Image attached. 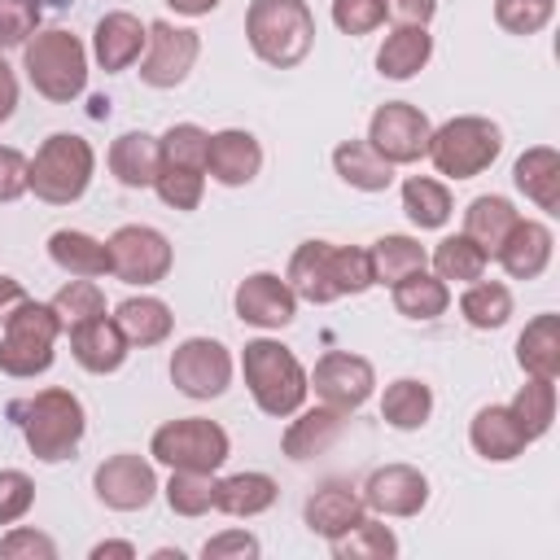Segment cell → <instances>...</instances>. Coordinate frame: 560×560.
Here are the masks:
<instances>
[{
  "instance_id": "obj_42",
  "label": "cell",
  "mask_w": 560,
  "mask_h": 560,
  "mask_svg": "<svg viewBox=\"0 0 560 560\" xmlns=\"http://www.w3.org/2000/svg\"><path fill=\"white\" fill-rule=\"evenodd\" d=\"M166 503L175 516H206L214 508V472H197V468H171L166 481Z\"/></svg>"
},
{
  "instance_id": "obj_5",
  "label": "cell",
  "mask_w": 560,
  "mask_h": 560,
  "mask_svg": "<svg viewBox=\"0 0 560 560\" xmlns=\"http://www.w3.org/2000/svg\"><path fill=\"white\" fill-rule=\"evenodd\" d=\"M22 70L31 79V88L44 101L70 105L74 96H83L88 88V48L79 35L52 26V31H35L22 44Z\"/></svg>"
},
{
  "instance_id": "obj_35",
  "label": "cell",
  "mask_w": 560,
  "mask_h": 560,
  "mask_svg": "<svg viewBox=\"0 0 560 560\" xmlns=\"http://www.w3.org/2000/svg\"><path fill=\"white\" fill-rule=\"evenodd\" d=\"M381 416L385 424L411 433V429H424L429 416H433V389L416 376H398L385 385V398H381Z\"/></svg>"
},
{
  "instance_id": "obj_15",
  "label": "cell",
  "mask_w": 560,
  "mask_h": 560,
  "mask_svg": "<svg viewBox=\"0 0 560 560\" xmlns=\"http://www.w3.org/2000/svg\"><path fill=\"white\" fill-rule=\"evenodd\" d=\"M92 486H96V499L114 512H140L153 503L158 494V472L149 459L122 451V455H109L96 472H92Z\"/></svg>"
},
{
  "instance_id": "obj_24",
  "label": "cell",
  "mask_w": 560,
  "mask_h": 560,
  "mask_svg": "<svg viewBox=\"0 0 560 560\" xmlns=\"http://www.w3.org/2000/svg\"><path fill=\"white\" fill-rule=\"evenodd\" d=\"M298 420H289V429H284V438H280V446H284V455L289 459H311V455H324L337 438H341V429H346V411H337V407H311V411H293Z\"/></svg>"
},
{
  "instance_id": "obj_8",
  "label": "cell",
  "mask_w": 560,
  "mask_h": 560,
  "mask_svg": "<svg viewBox=\"0 0 560 560\" xmlns=\"http://www.w3.org/2000/svg\"><path fill=\"white\" fill-rule=\"evenodd\" d=\"M57 337H61V319L52 315V306L26 298L4 319V332H0V372L4 376H18V381L48 372L52 368V354H57Z\"/></svg>"
},
{
  "instance_id": "obj_53",
  "label": "cell",
  "mask_w": 560,
  "mask_h": 560,
  "mask_svg": "<svg viewBox=\"0 0 560 560\" xmlns=\"http://www.w3.org/2000/svg\"><path fill=\"white\" fill-rule=\"evenodd\" d=\"M438 13V0H385V18H394V26H429Z\"/></svg>"
},
{
  "instance_id": "obj_30",
  "label": "cell",
  "mask_w": 560,
  "mask_h": 560,
  "mask_svg": "<svg viewBox=\"0 0 560 560\" xmlns=\"http://www.w3.org/2000/svg\"><path fill=\"white\" fill-rule=\"evenodd\" d=\"M332 166L359 192H385L394 184V162H385L368 140H341L332 149Z\"/></svg>"
},
{
  "instance_id": "obj_3",
  "label": "cell",
  "mask_w": 560,
  "mask_h": 560,
  "mask_svg": "<svg viewBox=\"0 0 560 560\" xmlns=\"http://www.w3.org/2000/svg\"><path fill=\"white\" fill-rule=\"evenodd\" d=\"M9 411H13V420H18V429H22L26 446H31V455L44 459V464L70 459L79 451V442H83V429H88L83 402L70 389H61V385L39 389L35 398L13 402Z\"/></svg>"
},
{
  "instance_id": "obj_50",
  "label": "cell",
  "mask_w": 560,
  "mask_h": 560,
  "mask_svg": "<svg viewBox=\"0 0 560 560\" xmlns=\"http://www.w3.org/2000/svg\"><path fill=\"white\" fill-rule=\"evenodd\" d=\"M0 556H9V560H52L57 556V542L48 538V534H39V529H9L4 538H0Z\"/></svg>"
},
{
  "instance_id": "obj_57",
  "label": "cell",
  "mask_w": 560,
  "mask_h": 560,
  "mask_svg": "<svg viewBox=\"0 0 560 560\" xmlns=\"http://www.w3.org/2000/svg\"><path fill=\"white\" fill-rule=\"evenodd\" d=\"M105 556L136 560V547H131V542H96V547H92V560H105Z\"/></svg>"
},
{
  "instance_id": "obj_19",
  "label": "cell",
  "mask_w": 560,
  "mask_h": 560,
  "mask_svg": "<svg viewBox=\"0 0 560 560\" xmlns=\"http://www.w3.org/2000/svg\"><path fill=\"white\" fill-rule=\"evenodd\" d=\"M66 332H70V354H74V363L88 368V372H96V376L118 372L122 359H127V350H131L114 315H92V319L66 328Z\"/></svg>"
},
{
  "instance_id": "obj_29",
  "label": "cell",
  "mask_w": 560,
  "mask_h": 560,
  "mask_svg": "<svg viewBox=\"0 0 560 560\" xmlns=\"http://www.w3.org/2000/svg\"><path fill=\"white\" fill-rule=\"evenodd\" d=\"M48 258L66 276H88V280L109 276V249H105V241H96L88 232H74V228H57L48 236Z\"/></svg>"
},
{
  "instance_id": "obj_45",
  "label": "cell",
  "mask_w": 560,
  "mask_h": 560,
  "mask_svg": "<svg viewBox=\"0 0 560 560\" xmlns=\"http://www.w3.org/2000/svg\"><path fill=\"white\" fill-rule=\"evenodd\" d=\"M158 144H162V162H175V166H192V171H206L210 131H201L197 122H175L166 136H158Z\"/></svg>"
},
{
  "instance_id": "obj_44",
  "label": "cell",
  "mask_w": 560,
  "mask_h": 560,
  "mask_svg": "<svg viewBox=\"0 0 560 560\" xmlns=\"http://www.w3.org/2000/svg\"><path fill=\"white\" fill-rule=\"evenodd\" d=\"M153 192H158L171 210H197V206H201V192H206V171L162 162V166H158V179H153Z\"/></svg>"
},
{
  "instance_id": "obj_6",
  "label": "cell",
  "mask_w": 560,
  "mask_h": 560,
  "mask_svg": "<svg viewBox=\"0 0 560 560\" xmlns=\"http://www.w3.org/2000/svg\"><path fill=\"white\" fill-rule=\"evenodd\" d=\"M96 171V153L74 131H52L35 158H26V192H35L48 206H70L88 192Z\"/></svg>"
},
{
  "instance_id": "obj_56",
  "label": "cell",
  "mask_w": 560,
  "mask_h": 560,
  "mask_svg": "<svg viewBox=\"0 0 560 560\" xmlns=\"http://www.w3.org/2000/svg\"><path fill=\"white\" fill-rule=\"evenodd\" d=\"M175 13H184V18H201V13H214L219 9V0H166Z\"/></svg>"
},
{
  "instance_id": "obj_10",
  "label": "cell",
  "mask_w": 560,
  "mask_h": 560,
  "mask_svg": "<svg viewBox=\"0 0 560 560\" xmlns=\"http://www.w3.org/2000/svg\"><path fill=\"white\" fill-rule=\"evenodd\" d=\"M105 249H109V276L122 284H140V289L166 280L171 262H175L171 241L149 223H122L105 241Z\"/></svg>"
},
{
  "instance_id": "obj_21",
  "label": "cell",
  "mask_w": 560,
  "mask_h": 560,
  "mask_svg": "<svg viewBox=\"0 0 560 560\" xmlns=\"http://www.w3.org/2000/svg\"><path fill=\"white\" fill-rule=\"evenodd\" d=\"M468 442H472V451H477L481 459H490V464H508V459L525 455V446H529V438H525V429L516 424V416H512L508 402L481 407V411L472 416V424H468Z\"/></svg>"
},
{
  "instance_id": "obj_49",
  "label": "cell",
  "mask_w": 560,
  "mask_h": 560,
  "mask_svg": "<svg viewBox=\"0 0 560 560\" xmlns=\"http://www.w3.org/2000/svg\"><path fill=\"white\" fill-rule=\"evenodd\" d=\"M31 503H35V481L18 468H0V525L22 521Z\"/></svg>"
},
{
  "instance_id": "obj_36",
  "label": "cell",
  "mask_w": 560,
  "mask_h": 560,
  "mask_svg": "<svg viewBox=\"0 0 560 560\" xmlns=\"http://www.w3.org/2000/svg\"><path fill=\"white\" fill-rule=\"evenodd\" d=\"M429 262H433V276L438 280H455V284H472V280H481L486 276V249L472 241V236H464V232H455V236H442L438 245H433V254H429Z\"/></svg>"
},
{
  "instance_id": "obj_4",
  "label": "cell",
  "mask_w": 560,
  "mask_h": 560,
  "mask_svg": "<svg viewBox=\"0 0 560 560\" xmlns=\"http://www.w3.org/2000/svg\"><path fill=\"white\" fill-rule=\"evenodd\" d=\"M241 372H245V385H249L258 411L271 416V420H289V416L306 402V394H311L306 368L298 363V354H293L289 346L271 341V337L245 341V350H241Z\"/></svg>"
},
{
  "instance_id": "obj_12",
  "label": "cell",
  "mask_w": 560,
  "mask_h": 560,
  "mask_svg": "<svg viewBox=\"0 0 560 560\" xmlns=\"http://www.w3.org/2000/svg\"><path fill=\"white\" fill-rule=\"evenodd\" d=\"M171 381L188 398H219L232 385V354L214 337H188L171 350Z\"/></svg>"
},
{
  "instance_id": "obj_32",
  "label": "cell",
  "mask_w": 560,
  "mask_h": 560,
  "mask_svg": "<svg viewBox=\"0 0 560 560\" xmlns=\"http://www.w3.org/2000/svg\"><path fill=\"white\" fill-rule=\"evenodd\" d=\"M114 319H118V328H122V337H127V346H158V341H166L171 337V328H175V315H171V306L162 302V298H127V302H118V311H114Z\"/></svg>"
},
{
  "instance_id": "obj_25",
  "label": "cell",
  "mask_w": 560,
  "mask_h": 560,
  "mask_svg": "<svg viewBox=\"0 0 560 560\" xmlns=\"http://www.w3.org/2000/svg\"><path fill=\"white\" fill-rule=\"evenodd\" d=\"M158 166H162V144L149 131H122L109 144V171L122 188H153Z\"/></svg>"
},
{
  "instance_id": "obj_31",
  "label": "cell",
  "mask_w": 560,
  "mask_h": 560,
  "mask_svg": "<svg viewBox=\"0 0 560 560\" xmlns=\"http://www.w3.org/2000/svg\"><path fill=\"white\" fill-rule=\"evenodd\" d=\"M280 486L267 472H232V477H214V512L228 516H258L276 503Z\"/></svg>"
},
{
  "instance_id": "obj_55",
  "label": "cell",
  "mask_w": 560,
  "mask_h": 560,
  "mask_svg": "<svg viewBox=\"0 0 560 560\" xmlns=\"http://www.w3.org/2000/svg\"><path fill=\"white\" fill-rule=\"evenodd\" d=\"M26 298H31V293H26V289H22L13 276H0V328H4V319H9V315H13V311L26 302Z\"/></svg>"
},
{
  "instance_id": "obj_43",
  "label": "cell",
  "mask_w": 560,
  "mask_h": 560,
  "mask_svg": "<svg viewBox=\"0 0 560 560\" xmlns=\"http://www.w3.org/2000/svg\"><path fill=\"white\" fill-rule=\"evenodd\" d=\"M48 306H52V315L61 319V328H74V324H83V319H92V315H105V293H101L96 280L74 276L70 284H61V289L52 293Z\"/></svg>"
},
{
  "instance_id": "obj_47",
  "label": "cell",
  "mask_w": 560,
  "mask_h": 560,
  "mask_svg": "<svg viewBox=\"0 0 560 560\" xmlns=\"http://www.w3.org/2000/svg\"><path fill=\"white\" fill-rule=\"evenodd\" d=\"M39 0H0V52L22 48L39 26Z\"/></svg>"
},
{
  "instance_id": "obj_22",
  "label": "cell",
  "mask_w": 560,
  "mask_h": 560,
  "mask_svg": "<svg viewBox=\"0 0 560 560\" xmlns=\"http://www.w3.org/2000/svg\"><path fill=\"white\" fill-rule=\"evenodd\" d=\"M551 245H556V236H551L547 223H538V219H516L494 258L503 262V271H508L512 280H534V276L547 271Z\"/></svg>"
},
{
  "instance_id": "obj_52",
  "label": "cell",
  "mask_w": 560,
  "mask_h": 560,
  "mask_svg": "<svg viewBox=\"0 0 560 560\" xmlns=\"http://www.w3.org/2000/svg\"><path fill=\"white\" fill-rule=\"evenodd\" d=\"M26 192V158L0 144V201H18Z\"/></svg>"
},
{
  "instance_id": "obj_54",
  "label": "cell",
  "mask_w": 560,
  "mask_h": 560,
  "mask_svg": "<svg viewBox=\"0 0 560 560\" xmlns=\"http://www.w3.org/2000/svg\"><path fill=\"white\" fill-rule=\"evenodd\" d=\"M13 109H18V74H13V66L0 57V122H9Z\"/></svg>"
},
{
  "instance_id": "obj_14",
  "label": "cell",
  "mask_w": 560,
  "mask_h": 560,
  "mask_svg": "<svg viewBox=\"0 0 560 560\" xmlns=\"http://www.w3.org/2000/svg\"><path fill=\"white\" fill-rule=\"evenodd\" d=\"M306 385L315 389V398L324 407H337V411H359L368 398H372V385H376V372L363 354H350V350H328L315 372L306 376Z\"/></svg>"
},
{
  "instance_id": "obj_41",
  "label": "cell",
  "mask_w": 560,
  "mask_h": 560,
  "mask_svg": "<svg viewBox=\"0 0 560 560\" xmlns=\"http://www.w3.org/2000/svg\"><path fill=\"white\" fill-rule=\"evenodd\" d=\"M459 315L472 328H503L512 315V289L503 280H472L459 298Z\"/></svg>"
},
{
  "instance_id": "obj_27",
  "label": "cell",
  "mask_w": 560,
  "mask_h": 560,
  "mask_svg": "<svg viewBox=\"0 0 560 560\" xmlns=\"http://www.w3.org/2000/svg\"><path fill=\"white\" fill-rule=\"evenodd\" d=\"M429 57H433V35H429V26H394L389 35H385V44H381V52H376V70L385 74V79H411V74H420L424 66H429Z\"/></svg>"
},
{
  "instance_id": "obj_11",
  "label": "cell",
  "mask_w": 560,
  "mask_h": 560,
  "mask_svg": "<svg viewBox=\"0 0 560 560\" xmlns=\"http://www.w3.org/2000/svg\"><path fill=\"white\" fill-rule=\"evenodd\" d=\"M429 118L424 109H416L411 101H385L372 122H368V144L394 162V166H407V162H420L429 153Z\"/></svg>"
},
{
  "instance_id": "obj_34",
  "label": "cell",
  "mask_w": 560,
  "mask_h": 560,
  "mask_svg": "<svg viewBox=\"0 0 560 560\" xmlns=\"http://www.w3.org/2000/svg\"><path fill=\"white\" fill-rule=\"evenodd\" d=\"M368 258H372V280H376V284H389V289H394L398 280H407V276H416V271L429 267L424 245H420L416 236H398V232L372 241Z\"/></svg>"
},
{
  "instance_id": "obj_48",
  "label": "cell",
  "mask_w": 560,
  "mask_h": 560,
  "mask_svg": "<svg viewBox=\"0 0 560 560\" xmlns=\"http://www.w3.org/2000/svg\"><path fill=\"white\" fill-rule=\"evenodd\" d=\"M385 22V0H332V26L341 35H372Z\"/></svg>"
},
{
  "instance_id": "obj_28",
  "label": "cell",
  "mask_w": 560,
  "mask_h": 560,
  "mask_svg": "<svg viewBox=\"0 0 560 560\" xmlns=\"http://www.w3.org/2000/svg\"><path fill=\"white\" fill-rule=\"evenodd\" d=\"M516 363L525 376H560V315H534L516 337Z\"/></svg>"
},
{
  "instance_id": "obj_26",
  "label": "cell",
  "mask_w": 560,
  "mask_h": 560,
  "mask_svg": "<svg viewBox=\"0 0 560 560\" xmlns=\"http://www.w3.org/2000/svg\"><path fill=\"white\" fill-rule=\"evenodd\" d=\"M512 179L542 214H560V153L556 149H547V144L525 149L512 166Z\"/></svg>"
},
{
  "instance_id": "obj_18",
  "label": "cell",
  "mask_w": 560,
  "mask_h": 560,
  "mask_svg": "<svg viewBox=\"0 0 560 560\" xmlns=\"http://www.w3.org/2000/svg\"><path fill=\"white\" fill-rule=\"evenodd\" d=\"M144 39H149V26H144L136 13L109 9V13L96 22V31H92V57H96L101 70L118 74V70H131V66L140 61Z\"/></svg>"
},
{
  "instance_id": "obj_20",
  "label": "cell",
  "mask_w": 560,
  "mask_h": 560,
  "mask_svg": "<svg viewBox=\"0 0 560 560\" xmlns=\"http://www.w3.org/2000/svg\"><path fill=\"white\" fill-rule=\"evenodd\" d=\"M258 171H262V144L249 131L228 127V131L210 136V153H206V175L210 179H219L223 188H241Z\"/></svg>"
},
{
  "instance_id": "obj_7",
  "label": "cell",
  "mask_w": 560,
  "mask_h": 560,
  "mask_svg": "<svg viewBox=\"0 0 560 560\" xmlns=\"http://www.w3.org/2000/svg\"><path fill=\"white\" fill-rule=\"evenodd\" d=\"M499 149H503V136L490 118L459 114V118H446L442 127L429 131V153L424 158L446 179H472L499 158Z\"/></svg>"
},
{
  "instance_id": "obj_46",
  "label": "cell",
  "mask_w": 560,
  "mask_h": 560,
  "mask_svg": "<svg viewBox=\"0 0 560 560\" xmlns=\"http://www.w3.org/2000/svg\"><path fill=\"white\" fill-rule=\"evenodd\" d=\"M556 18V0H494V22L508 35H538Z\"/></svg>"
},
{
  "instance_id": "obj_17",
  "label": "cell",
  "mask_w": 560,
  "mask_h": 560,
  "mask_svg": "<svg viewBox=\"0 0 560 560\" xmlns=\"http://www.w3.org/2000/svg\"><path fill=\"white\" fill-rule=\"evenodd\" d=\"M429 503V477L411 464H381L363 486V508L376 516H416Z\"/></svg>"
},
{
  "instance_id": "obj_13",
  "label": "cell",
  "mask_w": 560,
  "mask_h": 560,
  "mask_svg": "<svg viewBox=\"0 0 560 560\" xmlns=\"http://www.w3.org/2000/svg\"><path fill=\"white\" fill-rule=\"evenodd\" d=\"M197 52H201L197 31L175 26V22H149V39L140 52V79L149 88H175L197 66Z\"/></svg>"
},
{
  "instance_id": "obj_33",
  "label": "cell",
  "mask_w": 560,
  "mask_h": 560,
  "mask_svg": "<svg viewBox=\"0 0 560 560\" xmlns=\"http://www.w3.org/2000/svg\"><path fill=\"white\" fill-rule=\"evenodd\" d=\"M516 219H521V214H516V206H512L508 197L481 192V197H472V206L464 210V236H472V241L486 249V258H494Z\"/></svg>"
},
{
  "instance_id": "obj_37",
  "label": "cell",
  "mask_w": 560,
  "mask_h": 560,
  "mask_svg": "<svg viewBox=\"0 0 560 560\" xmlns=\"http://www.w3.org/2000/svg\"><path fill=\"white\" fill-rule=\"evenodd\" d=\"M402 210H407V219L420 232L446 228V219H451V192L433 175H411V179H402Z\"/></svg>"
},
{
  "instance_id": "obj_2",
  "label": "cell",
  "mask_w": 560,
  "mask_h": 560,
  "mask_svg": "<svg viewBox=\"0 0 560 560\" xmlns=\"http://www.w3.org/2000/svg\"><path fill=\"white\" fill-rule=\"evenodd\" d=\"M245 39L258 61L276 70H293L306 61L315 44V13L306 0H249Z\"/></svg>"
},
{
  "instance_id": "obj_1",
  "label": "cell",
  "mask_w": 560,
  "mask_h": 560,
  "mask_svg": "<svg viewBox=\"0 0 560 560\" xmlns=\"http://www.w3.org/2000/svg\"><path fill=\"white\" fill-rule=\"evenodd\" d=\"M284 280L302 302H315V306H328L346 293H363V289L376 284L368 249L332 245V241H302L289 258Z\"/></svg>"
},
{
  "instance_id": "obj_39",
  "label": "cell",
  "mask_w": 560,
  "mask_h": 560,
  "mask_svg": "<svg viewBox=\"0 0 560 560\" xmlns=\"http://www.w3.org/2000/svg\"><path fill=\"white\" fill-rule=\"evenodd\" d=\"M328 547H332L337 560H389V556H398L394 529L381 525V521H372V516H359V521H354L346 534H337Z\"/></svg>"
},
{
  "instance_id": "obj_16",
  "label": "cell",
  "mask_w": 560,
  "mask_h": 560,
  "mask_svg": "<svg viewBox=\"0 0 560 560\" xmlns=\"http://www.w3.org/2000/svg\"><path fill=\"white\" fill-rule=\"evenodd\" d=\"M232 306H236V315H241L245 324H254V328H284V324H293V315H298V293L289 289L284 276H276V271H254V276H245V280L236 284Z\"/></svg>"
},
{
  "instance_id": "obj_9",
  "label": "cell",
  "mask_w": 560,
  "mask_h": 560,
  "mask_svg": "<svg viewBox=\"0 0 560 560\" xmlns=\"http://www.w3.org/2000/svg\"><path fill=\"white\" fill-rule=\"evenodd\" d=\"M232 442L228 433L206 420V416H184V420H166L153 438H149V455L166 468H197V472H219L228 459Z\"/></svg>"
},
{
  "instance_id": "obj_38",
  "label": "cell",
  "mask_w": 560,
  "mask_h": 560,
  "mask_svg": "<svg viewBox=\"0 0 560 560\" xmlns=\"http://www.w3.org/2000/svg\"><path fill=\"white\" fill-rule=\"evenodd\" d=\"M446 306H451V289H446V280H438L429 271H416L394 284V311L407 319H438V315H446Z\"/></svg>"
},
{
  "instance_id": "obj_51",
  "label": "cell",
  "mask_w": 560,
  "mask_h": 560,
  "mask_svg": "<svg viewBox=\"0 0 560 560\" xmlns=\"http://www.w3.org/2000/svg\"><path fill=\"white\" fill-rule=\"evenodd\" d=\"M201 556H206V560H254V556H258V538L245 534V529H223V534L206 538Z\"/></svg>"
},
{
  "instance_id": "obj_23",
  "label": "cell",
  "mask_w": 560,
  "mask_h": 560,
  "mask_svg": "<svg viewBox=\"0 0 560 560\" xmlns=\"http://www.w3.org/2000/svg\"><path fill=\"white\" fill-rule=\"evenodd\" d=\"M368 508H363V494L350 486V481H324L311 499H306V525H311V534H319V538H337V534H346L359 516H363Z\"/></svg>"
},
{
  "instance_id": "obj_40",
  "label": "cell",
  "mask_w": 560,
  "mask_h": 560,
  "mask_svg": "<svg viewBox=\"0 0 560 560\" xmlns=\"http://www.w3.org/2000/svg\"><path fill=\"white\" fill-rule=\"evenodd\" d=\"M508 407H512L516 424L525 429V438L538 442V438L551 429V420H556V381H547V376H529V381L516 389V398H512Z\"/></svg>"
}]
</instances>
